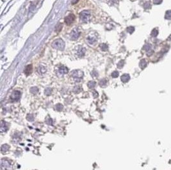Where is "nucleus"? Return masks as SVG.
<instances>
[{
    "mask_svg": "<svg viewBox=\"0 0 171 170\" xmlns=\"http://www.w3.org/2000/svg\"><path fill=\"white\" fill-rule=\"evenodd\" d=\"M52 47L54 49H58L60 51H63L65 48V42L62 39L55 40L52 44Z\"/></svg>",
    "mask_w": 171,
    "mask_h": 170,
    "instance_id": "1",
    "label": "nucleus"
},
{
    "mask_svg": "<svg viewBox=\"0 0 171 170\" xmlns=\"http://www.w3.org/2000/svg\"><path fill=\"white\" fill-rule=\"evenodd\" d=\"M90 16H91V14L89 10H84V11L81 12L80 14V19L83 23L89 22L90 19Z\"/></svg>",
    "mask_w": 171,
    "mask_h": 170,
    "instance_id": "2",
    "label": "nucleus"
},
{
    "mask_svg": "<svg viewBox=\"0 0 171 170\" xmlns=\"http://www.w3.org/2000/svg\"><path fill=\"white\" fill-rule=\"evenodd\" d=\"M71 76H73L74 78L76 79V81H79L80 79H82L83 76V72L82 71L79 70H74L72 74H71Z\"/></svg>",
    "mask_w": 171,
    "mask_h": 170,
    "instance_id": "3",
    "label": "nucleus"
},
{
    "mask_svg": "<svg viewBox=\"0 0 171 170\" xmlns=\"http://www.w3.org/2000/svg\"><path fill=\"white\" fill-rule=\"evenodd\" d=\"M80 31L78 30V29H74L72 32L70 33V38H72L74 40L78 39L80 35Z\"/></svg>",
    "mask_w": 171,
    "mask_h": 170,
    "instance_id": "4",
    "label": "nucleus"
},
{
    "mask_svg": "<svg viewBox=\"0 0 171 170\" xmlns=\"http://www.w3.org/2000/svg\"><path fill=\"white\" fill-rule=\"evenodd\" d=\"M75 20V15L74 14H70L65 18V23L67 25H70Z\"/></svg>",
    "mask_w": 171,
    "mask_h": 170,
    "instance_id": "5",
    "label": "nucleus"
},
{
    "mask_svg": "<svg viewBox=\"0 0 171 170\" xmlns=\"http://www.w3.org/2000/svg\"><path fill=\"white\" fill-rule=\"evenodd\" d=\"M21 92L19 91H14L11 95V100L12 101H18L21 97Z\"/></svg>",
    "mask_w": 171,
    "mask_h": 170,
    "instance_id": "6",
    "label": "nucleus"
},
{
    "mask_svg": "<svg viewBox=\"0 0 171 170\" xmlns=\"http://www.w3.org/2000/svg\"><path fill=\"white\" fill-rule=\"evenodd\" d=\"M96 40H97L96 35H90L87 37V41H88V42L90 44H94V43L96 42Z\"/></svg>",
    "mask_w": 171,
    "mask_h": 170,
    "instance_id": "7",
    "label": "nucleus"
},
{
    "mask_svg": "<svg viewBox=\"0 0 171 170\" xmlns=\"http://www.w3.org/2000/svg\"><path fill=\"white\" fill-rule=\"evenodd\" d=\"M58 72L62 75L66 74H67L68 72V68L66 67L62 66V67H60L58 68Z\"/></svg>",
    "mask_w": 171,
    "mask_h": 170,
    "instance_id": "8",
    "label": "nucleus"
},
{
    "mask_svg": "<svg viewBox=\"0 0 171 170\" xmlns=\"http://www.w3.org/2000/svg\"><path fill=\"white\" fill-rule=\"evenodd\" d=\"M86 53V49L84 47H80V49L78 51V55L80 57H83L85 56Z\"/></svg>",
    "mask_w": 171,
    "mask_h": 170,
    "instance_id": "9",
    "label": "nucleus"
},
{
    "mask_svg": "<svg viewBox=\"0 0 171 170\" xmlns=\"http://www.w3.org/2000/svg\"><path fill=\"white\" fill-rule=\"evenodd\" d=\"M32 72V65H28L26 66V67L24 69V73L26 76H29Z\"/></svg>",
    "mask_w": 171,
    "mask_h": 170,
    "instance_id": "10",
    "label": "nucleus"
},
{
    "mask_svg": "<svg viewBox=\"0 0 171 170\" xmlns=\"http://www.w3.org/2000/svg\"><path fill=\"white\" fill-rule=\"evenodd\" d=\"M129 79H130V76L129 74H123L121 76V80L123 83H127L129 81Z\"/></svg>",
    "mask_w": 171,
    "mask_h": 170,
    "instance_id": "11",
    "label": "nucleus"
},
{
    "mask_svg": "<svg viewBox=\"0 0 171 170\" xmlns=\"http://www.w3.org/2000/svg\"><path fill=\"white\" fill-rule=\"evenodd\" d=\"M37 70L38 72H39V74H44L45 72H46V67H45L44 66L40 65L39 67Z\"/></svg>",
    "mask_w": 171,
    "mask_h": 170,
    "instance_id": "12",
    "label": "nucleus"
},
{
    "mask_svg": "<svg viewBox=\"0 0 171 170\" xmlns=\"http://www.w3.org/2000/svg\"><path fill=\"white\" fill-rule=\"evenodd\" d=\"M146 65H147V62L145 61V60H142L141 61L140 63V68L142 69L146 67Z\"/></svg>",
    "mask_w": 171,
    "mask_h": 170,
    "instance_id": "13",
    "label": "nucleus"
},
{
    "mask_svg": "<svg viewBox=\"0 0 171 170\" xmlns=\"http://www.w3.org/2000/svg\"><path fill=\"white\" fill-rule=\"evenodd\" d=\"M100 47H101V49L103 50V51H106L108 49V45L105 44H101L100 45Z\"/></svg>",
    "mask_w": 171,
    "mask_h": 170,
    "instance_id": "14",
    "label": "nucleus"
},
{
    "mask_svg": "<svg viewBox=\"0 0 171 170\" xmlns=\"http://www.w3.org/2000/svg\"><path fill=\"white\" fill-rule=\"evenodd\" d=\"M96 82L94 81H90L88 83V86H89V88H94L95 86H96Z\"/></svg>",
    "mask_w": 171,
    "mask_h": 170,
    "instance_id": "15",
    "label": "nucleus"
},
{
    "mask_svg": "<svg viewBox=\"0 0 171 170\" xmlns=\"http://www.w3.org/2000/svg\"><path fill=\"white\" fill-rule=\"evenodd\" d=\"M30 91L32 93H33V94H36V93H38L39 90H38V88L37 87H33V88H31L30 89Z\"/></svg>",
    "mask_w": 171,
    "mask_h": 170,
    "instance_id": "16",
    "label": "nucleus"
},
{
    "mask_svg": "<svg viewBox=\"0 0 171 170\" xmlns=\"http://www.w3.org/2000/svg\"><path fill=\"white\" fill-rule=\"evenodd\" d=\"M124 61L123 60L120 61L118 63V64H117V67L119 68H122V67L124 66Z\"/></svg>",
    "mask_w": 171,
    "mask_h": 170,
    "instance_id": "17",
    "label": "nucleus"
},
{
    "mask_svg": "<svg viewBox=\"0 0 171 170\" xmlns=\"http://www.w3.org/2000/svg\"><path fill=\"white\" fill-rule=\"evenodd\" d=\"M62 25L61 24H58V25H56V32H59V31H60V30H62Z\"/></svg>",
    "mask_w": 171,
    "mask_h": 170,
    "instance_id": "18",
    "label": "nucleus"
},
{
    "mask_svg": "<svg viewBox=\"0 0 171 170\" xmlns=\"http://www.w3.org/2000/svg\"><path fill=\"white\" fill-rule=\"evenodd\" d=\"M165 18L166 19H171V10L167 12L166 15H165Z\"/></svg>",
    "mask_w": 171,
    "mask_h": 170,
    "instance_id": "19",
    "label": "nucleus"
},
{
    "mask_svg": "<svg viewBox=\"0 0 171 170\" xmlns=\"http://www.w3.org/2000/svg\"><path fill=\"white\" fill-rule=\"evenodd\" d=\"M112 76L113 78H116V77H117L119 76V72H117V71H114V72L112 74Z\"/></svg>",
    "mask_w": 171,
    "mask_h": 170,
    "instance_id": "20",
    "label": "nucleus"
},
{
    "mask_svg": "<svg viewBox=\"0 0 171 170\" xmlns=\"http://www.w3.org/2000/svg\"><path fill=\"white\" fill-rule=\"evenodd\" d=\"M127 30H128V31L129 33H131H131L133 32L134 30H135V28H134L133 27H132V26H130L129 28H128Z\"/></svg>",
    "mask_w": 171,
    "mask_h": 170,
    "instance_id": "21",
    "label": "nucleus"
},
{
    "mask_svg": "<svg viewBox=\"0 0 171 170\" xmlns=\"http://www.w3.org/2000/svg\"><path fill=\"white\" fill-rule=\"evenodd\" d=\"M51 88H47L46 90H45V93H46V95H49L51 93Z\"/></svg>",
    "mask_w": 171,
    "mask_h": 170,
    "instance_id": "22",
    "label": "nucleus"
},
{
    "mask_svg": "<svg viewBox=\"0 0 171 170\" xmlns=\"http://www.w3.org/2000/svg\"><path fill=\"white\" fill-rule=\"evenodd\" d=\"M99 84H100V86H105L106 84V81L105 79L101 80V81H100V83H99Z\"/></svg>",
    "mask_w": 171,
    "mask_h": 170,
    "instance_id": "23",
    "label": "nucleus"
},
{
    "mask_svg": "<svg viewBox=\"0 0 171 170\" xmlns=\"http://www.w3.org/2000/svg\"><path fill=\"white\" fill-rule=\"evenodd\" d=\"M158 31L156 30H154L152 31V33H151V35H152V36H154V37H156V35H158Z\"/></svg>",
    "mask_w": 171,
    "mask_h": 170,
    "instance_id": "24",
    "label": "nucleus"
},
{
    "mask_svg": "<svg viewBox=\"0 0 171 170\" xmlns=\"http://www.w3.org/2000/svg\"><path fill=\"white\" fill-rule=\"evenodd\" d=\"M91 75L92 76H93V77H96V76H98V73L96 71H92V72L91 73Z\"/></svg>",
    "mask_w": 171,
    "mask_h": 170,
    "instance_id": "25",
    "label": "nucleus"
},
{
    "mask_svg": "<svg viewBox=\"0 0 171 170\" xmlns=\"http://www.w3.org/2000/svg\"><path fill=\"white\" fill-rule=\"evenodd\" d=\"M162 2V0H154V3L155 4H159Z\"/></svg>",
    "mask_w": 171,
    "mask_h": 170,
    "instance_id": "26",
    "label": "nucleus"
},
{
    "mask_svg": "<svg viewBox=\"0 0 171 170\" xmlns=\"http://www.w3.org/2000/svg\"><path fill=\"white\" fill-rule=\"evenodd\" d=\"M150 5V4H149V3H145V5H144V8H146V9H147V8H149V7H150V5Z\"/></svg>",
    "mask_w": 171,
    "mask_h": 170,
    "instance_id": "27",
    "label": "nucleus"
},
{
    "mask_svg": "<svg viewBox=\"0 0 171 170\" xmlns=\"http://www.w3.org/2000/svg\"><path fill=\"white\" fill-rule=\"evenodd\" d=\"M78 1L79 0H72V4L74 5V4H76V3H77L78 2Z\"/></svg>",
    "mask_w": 171,
    "mask_h": 170,
    "instance_id": "28",
    "label": "nucleus"
}]
</instances>
